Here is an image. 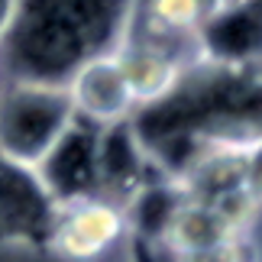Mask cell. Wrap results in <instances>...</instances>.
Masks as SVG:
<instances>
[{
	"instance_id": "9c48e42d",
	"label": "cell",
	"mask_w": 262,
	"mask_h": 262,
	"mask_svg": "<svg viewBox=\"0 0 262 262\" xmlns=\"http://www.w3.org/2000/svg\"><path fill=\"white\" fill-rule=\"evenodd\" d=\"M198 49L204 62L259 65V0L224 7L201 29Z\"/></svg>"
},
{
	"instance_id": "6da1fadb",
	"label": "cell",
	"mask_w": 262,
	"mask_h": 262,
	"mask_svg": "<svg viewBox=\"0 0 262 262\" xmlns=\"http://www.w3.org/2000/svg\"><path fill=\"white\" fill-rule=\"evenodd\" d=\"M129 13L133 0H19L0 46V78L65 84L84 62L120 46Z\"/></svg>"
},
{
	"instance_id": "3957f363",
	"label": "cell",
	"mask_w": 262,
	"mask_h": 262,
	"mask_svg": "<svg viewBox=\"0 0 262 262\" xmlns=\"http://www.w3.org/2000/svg\"><path fill=\"white\" fill-rule=\"evenodd\" d=\"M129 236L126 214L117 201L91 194L55 207L46 246L68 262H97Z\"/></svg>"
},
{
	"instance_id": "4fadbf2b",
	"label": "cell",
	"mask_w": 262,
	"mask_h": 262,
	"mask_svg": "<svg viewBox=\"0 0 262 262\" xmlns=\"http://www.w3.org/2000/svg\"><path fill=\"white\" fill-rule=\"evenodd\" d=\"M16 13H19V0H0V46L7 42L10 29L16 23Z\"/></svg>"
},
{
	"instance_id": "ba28073f",
	"label": "cell",
	"mask_w": 262,
	"mask_h": 262,
	"mask_svg": "<svg viewBox=\"0 0 262 262\" xmlns=\"http://www.w3.org/2000/svg\"><path fill=\"white\" fill-rule=\"evenodd\" d=\"M97 143H100V129L88 126L75 117V123L65 129L62 139L49 149V156L36 165V175L55 204L97 194Z\"/></svg>"
},
{
	"instance_id": "30bf717a",
	"label": "cell",
	"mask_w": 262,
	"mask_h": 262,
	"mask_svg": "<svg viewBox=\"0 0 262 262\" xmlns=\"http://www.w3.org/2000/svg\"><path fill=\"white\" fill-rule=\"evenodd\" d=\"M230 239H239V236L230 233L227 224L214 214V207L185 194L172 210V217L162 230V239L156 246L165 256H188V253H201V249L230 243Z\"/></svg>"
},
{
	"instance_id": "277c9868",
	"label": "cell",
	"mask_w": 262,
	"mask_h": 262,
	"mask_svg": "<svg viewBox=\"0 0 262 262\" xmlns=\"http://www.w3.org/2000/svg\"><path fill=\"white\" fill-rule=\"evenodd\" d=\"M55 201L36 168L0 156V243L46 246L55 220Z\"/></svg>"
},
{
	"instance_id": "8992f818",
	"label": "cell",
	"mask_w": 262,
	"mask_h": 262,
	"mask_svg": "<svg viewBox=\"0 0 262 262\" xmlns=\"http://www.w3.org/2000/svg\"><path fill=\"white\" fill-rule=\"evenodd\" d=\"M224 10V0H133L126 29L201 62L198 36Z\"/></svg>"
},
{
	"instance_id": "7a4b0ae2",
	"label": "cell",
	"mask_w": 262,
	"mask_h": 262,
	"mask_svg": "<svg viewBox=\"0 0 262 262\" xmlns=\"http://www.w3.org/2000/svg\"><path fill=\"white\" fill-rule=\"evenodd\" d=\"M75 123L65 84L0 78V156L36 168Z\"/></svg>"
},
{
	"instance_id": "5b68a950",
	"label": "cell",
	"mask_w": 262,
	"mask_h": 262,
	"mask_svg": "<svg viewBox=\"0 0 262 262\" xmlns=\"http://www.w3.org/2000/svg\"><path fill=\"white\" fill-rule=\"evenodd\" d=\"M65 91H68L75 117L94 129H110V126L129 123L136 114V104L129 97L126 78L120 72V62L114 52L84 62L65 81Z\"/></svg>"
},
{
	"instance_id": "52a82bcc",
	"label": "cell",
	"mask_w": 262,
	"mask_h": 262,
	"mask_svg": "<svg viewBox=\"0 0 262 262\" xmlns=\"http://www.w3.org/2000/svg\"><path fill=\"white\" fill-rule=\"evenodd\" d=\"M114 55L120 62V72L126 78V88H129V97H133L136 110L162 104L181 84L185 72L194 65L181 52H175V49L159 46L152 39H143V36L129 33V29L123 33L120 46L114 49Z\"/></svg>"
},
{
	"instance_id": "5bb4252c",
	"label": "cell",
	"mask_w": 262,
	"mask_h": 262,
	"mask_svg": "<svg viewBox=\"0 0 262 262\" xmlns=\"http://www.w3.org/2000/svg\"><path fill=\"white\" fill-rule=\"evenodd\" d=\"M236 4H249V0H224V7H236Z\"/></svg>"
},
{
	"instance_id": "8fae6325",
	"label": "cell",
	"mask_w": 262,
	"mask_h": 262,
	"mask_svg": "<svg viewBox=\"0 0 262 262\" xmlns=\"http://www.w3.org/2000/svg\"><path fill=\"white\" fill-rule=\"evenodd\" d=\"M168 262H249V256H246V239H230V243L201 249V253L168 256Z\"/></svg>"
},
{
	"instance_id": "7c38bea8",
	"label": "cell",
	"mask_w": 262,
	"mask_h": 262,
	"mask_svg": "<svg viewBox=\"0 0 262 262\" xmlns=\"http://www.w3.org/2000/svg\"><path fill=\"white\" fill-rule=\"evenodd\" d=\"M126 262H168V256L162 253L159 246L146 243V239H136V236H126Z\"/></svg>"
}]
</instances>
